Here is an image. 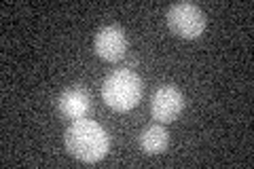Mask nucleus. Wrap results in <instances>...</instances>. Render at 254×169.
<instances>
[{
  "label": "nucleus",
  "mask_w": 254,
  "mask_h": 169,
  "mask_svg": "<svg viewBox=\"0 0 254 169\" xmlns=\"http://www.w3.org/2000/svg\"><path fill=\"white\" fill-rule=\"evenodd\" d=\"M66 148L72 157L83 163H98L106 157L110 138L104 127L91 118H76L66 129Z\"/></svg>",
  "instance_id": "f257e3e1"
},
{
  "label": "nucleus",
  "mask_w": 254,
  "mask_h": 169,
  "mask_svg": "<svg viewBox=\"0 0 254 169\" xmlns=\"http://www.w3.org/2000/svg\"><path fill=\"white\" fill-rule=\"evenodd\" d=\"M102 98L113 110L127 112L136 108L142 98V80L131 70H117L106 76L102 85Z\"/></svg>",
  "instance_id": "f03ea898"
},
{
  "label": "nucleus",
  "mask_w": 254,
  "mask_h": 169,
  "mask_svg": "<svg viewBox=\"0 0 254 169\" xmlns=\"http://www.w3.org/2000/svg\"><path fill=\"white\" fill-rule=\"evenodd\" d=\"M168 26L182 38H199L205 30V15L193 2H178L168 11Z\"/></svg>",
  "instance_id": "7ed1b4c3"
},
{
  "label": "nucleus",
  "mask_w": 254,
  "mask_h": 169,
  "mask_svg": "<svg viewBox=\"0 0 254 169\" xmlns=\"http://www.w3.org/2000/svg\"><path fill=\"white\" fill-rule=\"evenodd\" d=\"M182 108H185V98L182 93L172 85H165L157 89L150 102V112L157 123H172L180 116Z\"/></svg>",
  "instance_id": "20e7f679"
},
{
  "label": "nucleus",
  "mask_w": 254,
  "mask_h": 169,
  "mask_svg": "<svg viewBox=\"0 0 254 169\" xmlns=\"http://www.w3.org/2000/svg\"><path fill=\"white\" fill-rule=\"evenodd\" d=\"M93 49L106 61H119L127 53V34L119 26H104L93 40Z\"/></svg>",
  "instance_id": "39448f33"
},
{
  "label": "nucleus",
  "mask_w": 254,
  "mask_h": 169,
  "mask_svg": "<svg viewBox=\"0 0 254 169\" xmlns=\"http://www.w3.org/2000/svg\"><path fill=\"white\" fill-rule=\"evenodd\" d=\"M58 106L64 116L74 118V120L83 118L87 114V110H89V95L83 89H78V87H72V89H66L60 95Z\"/></svg>",
  "instance_id": "423d86ee"
},
{
  "label": "nucleus",
  "mask_w": 254,
  "mask_h": 169,
  "mask_svg": "<svg viewBox=\"0 0 254 169\" xmlns=\"http://www.w3.org/2000/svg\"><path fill=\"white\" fill-rule=\"evenodd\" d=\"M168 142H170V135L165 131L163 123L150 125L140 133V148L146 155H159V152H163L168 148Z\"/></svg>",
  "instance_id": "0eeeda50"
}]
</instances>
